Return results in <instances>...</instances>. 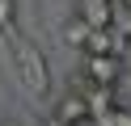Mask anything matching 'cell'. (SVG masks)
<instances>
[{
  "mask_svg": "<svg viewBox=\"0 0 131 126\" xmlns=\"http://www.w3.org/2000/svg\"><path fill=\"white\" fill-rule=\"evenodd\" d=\"M80 76H85L93 88H114V84L123 80V67H118V59H114V55H85Z\"/></svg>",
  "mask_w": 131,
  "mask_h": 126,
  "instance_id": "1",
  "label": "cell"
},
{
  "mask_svg": "<svg viewBox=\"0 0 131 126\" xmlns=\"http://www.w3.org/2000/svg\"><path fill=\"white\" fill-rule=\"evenodd\" d=\"M114 8L110 0H76V21H85L89 30H114Z\"/></svg>",
  "mask_w": 131,
  "mask_h": 126,
  "instance_id": "2",
  "label": "cell"
},
{
  "mask_svg": "<svg viewBox=\"0 0 131 126\" xmlns=\"http://www.w3.org/2000/svg\"><path fill=\"white\" fill-rule=\"evenodd\" d=\"M17 59H21V72H26V84L34 92H47V72H42V55L34 50V42L17 38Z\"/></svg>",
  "mask_w": 131,
  "mask_h": 126,
  "instance_id": "3",
  "label": "cell"
},
{
  "mask_svg": "<svg viewBox=\"0 0 131 126\" xmlns=\"http://www.w3.org/2000/svg\"><path fill=\"white\" fill-rule=\"evenodd\" d=\"M55 122H63V126H85V122H89V101L76 97V92H63L59 105H55Z\"/></svg>",
  "mask_w": 131,
  "mask_h": 126,
  "instance_id": "4",
  "label": "cell"
},
{
  "mask_svg": "<svg viewBox=\"0 0 131 126\" xmlns=\"http://www.w3.org/2000/svg\"><path fill=\"white\" fill-rule=\"evenodd\" d=\"M118 46H123V34L114 30H89L85 38V55H118Z\"/></svg>",
  "mask_w": 131,
  "mask_h": 126,
  "instance_id": "5",
  "label": "cell"
},
{
  "mask_svg": "<svg viewBox=\"0 0 131 126\" xmlns=\"http://www.w3.org/2000/svg\"><path fill=\"white\" fill-rule=\"evenodd\" d=\"M85 38H89V25L72 17V21L63 25V42H68V46H76V50H85Z\"/></svg>",
  "mask_w": 131,
  "mask_h": 126,
  "instance_id": "6",
  "label": "cell"
},
{
  "mask_svg": "<svg viewBox=\"0 0 131 126\" xmlns=\"http://www.w3.org/2000/svg\"><path fill=\"white\" fill-rule=\"evenodd\" d=\"M114 59H118V67H123V72L131 76V34L123 38V46H118V55H114Z\"/></svg>",
  "mask_w": 131,
  "mask_h": 126,
  "instance_id": "7",
  "label": "cell"
},
{
  "mask_svg": "<svg viewBox=\"0 0 131 126\" xmlns=\"http://www.w3.org/2000/svg\"><path fill=\"white\" fill-rule=\"evenodd\" d=\"M17 21V0H0V25H13Z\"/></svg>",
  "mask_w": 131,
  "mask_h": 126,
  "instance_id": "8",
  "label": "cell"
},
{
  "mask_svg": "<svg viewBox=\"0 0 131 126\" xmlns=\"http://www.w3.org/2000/svg\"><path fill=\"white\" fill-rule=\"evenodd\" d=\"M123 8H127V13H131V0H123Z\"/></svg>",
  "mask_w": 131,
  "mask_h": 126,
  "instance_id": "9",
  "label": "cell"
},
{
  "mask_svg": "<svg viewBox=\"0 0 131 126\" xmlns=\"http://www.w3.org/2000/svg\"><path fill=\"white\" fill-rule=\"evenodd\" d=\"M47 126H63V122H55V118H51V122H47Z\"/></svg>",
  "mask_w": 131,
  "mask_h": 126,
  "instance_id": "10",
  "label": "cell"
},
{
  "mask_svg": "<svg viewBox=\"0 0 131 126\" xmlns=\"http://www.w3.org/2000/svg\"><path fill=\"white\" fill-rule=\"evenodd\" d=\"M0 126H17V122H0Z\"/></svg>",
  "mask_w": 131,
  "mask_h": 126,
  "instance_id": "11",
  "label": "cell"
},
{
  "mask_svg": "<svg viewBox=\"0 0 131 126\" xmlns=\"http://www.w3.org/2000/svg\"><path fill=\"white\" fill-rule=\"evenodd\" d=\"M110 4H118V0H110Z\"/></svg>",
  "mask_w": 131,
  "mask_h": 126,
  "instance_id": "12",
  "label": "cell"
}]
</instances>
